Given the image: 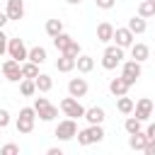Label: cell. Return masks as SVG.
Wrapping results in <instances>:
<instances>
[{
  "label": "cell",
  "instance_id": "2",
  "mask_svg": "<svg viewBox=\"0 0 155 155\" xmlns=\"http://www.w3.org/2000/svg\"><path fill=\"white\" fill-rule=\"evenodd\" d=\"M102 138H104L102 124H90L87 128L78 131V143H80V145H92V143H99Z\"/></svg>",
  "mask_w": 155,
  "mask_h": 155
},
{
  "label": "cell",
  "instance_id": "14",
  "mask_svg": "<svg viewBox=\"0 0 155 155\" xmlns=\"http://www.w3.org/2000/svg\"><path fill=\"white\" fill-rule=\"evenodd\" d=\"M131 58H133V61H138V63L148 61V58H150V48H148V44L133 41V44H131Z\"/></svg>",
  "mask_w": 155,
  "mask_h": 155
},
{
  "label": "cell",
  "instance_id": "10",
  "mask_svg": "<svg viewBox=\"0 0 155 155\" xmlns=\"http://www.w3.org/2000/svg\"><path fill=\"white\" fill-rule=\"evenodd\" d=\"M27 53H29V48L24 46V41L22 39H10L7 41V56L10 58H15V61H27Z\"/></svg>",
  "mask_w": 155,
  "mask_h": 155
},
{
  "label": "cell",
  "instance_id": "1",
  "mask_svg": "<svg viewBox=\"0 0 155 155\" xmlns=\"http://www.w3.org/2000/svg\"><path fill=\"white\" fill-rule=\"evenodd\" d=\"M124 63V48L121 46H107L104 48V53H102V68L104 70H114L116 65H121Z\"/></svg>",
  "mask_w": 155,
  "mask_h": 155
},
{
  "label": "cell",
  "instance_id": "17",
  "mask_svg": "<svg viewBox=\"0 0 155 155\" xmlns=\"http://www.w3.org/2000/svg\"><path fill=\"white\" fill-rule=\"evenodd\" d=\"M145 143H148V136H145V131L128 133V145H131V150H140V153H143Z\"/></svg>",
  "mask_w": 155,
  "mask_h": 155
},
{
  "label": "cell",
  "instance_id": "25",
  "mask_svg": "<svg viewBox=\"0 0 155 155\" xmlns=\"http://www.w3.org/2000/svg\"><path fill=\"white\" fill-rule=\"evenodd\" d=\"M138 15H140L143 19L155 17V0H140V5H138Z\"/></svg>",
  "mask_w": 155,
  "mask_h": 155
},
{
  "label": "cell",
  "instance_id": "33",
  "mask_svg": "<svg viewBox=\"0 0 155 155\" xmlns=\"http://www.w3.org/2000/svg\"><path fill=\"white\" fill-rule=\"evenodd\" d=\"M7 41H10V36H7V34L0 29V58L7 53Z\"/></svg>",
  "mask_w": 155,
  "mask_h": 155
},
{
  "label": "cell",
  "instance_id": "21",
  "mask_svg": "<svg viewBox=\"0 0 155 155\" xmlns=\"http://www.w3.org/2000/svg\"><path fill=\"white\" fill-rule=\"evenodd\" d=\"M75 68H78V73H92V68H94V58L80 53V56L75 58Z\"/></svg>",
  "mask_w": 155,
  "mask_h": 155
},
{
  "label": "cell",
  "instance_id": "39",
  "mask_svg": "<svg viewBox=\"0 0 155 155\" xmlns=\"http://www.w3.org/2000/svg\"><path fill=\"white\" fill-rule=\"evenodd\" d=\"M46 153H48V155H63V150H61V148H48Z\"/></svg>",
  "mask_w": 155,
  "mask_h": 155
},
{
  "label": "cell",
  "instance_id": "30",
  "mask_svg": "<svg viewBox=\"0 0 155 155\" xmlns=\"http://www.w3.org/2000/svg\"><path fill=\"white\" fill-rule=\"evenodd\" d=\"M140 126H143V121H140V119H136V116H128V119L124 121L126 133H136V131H140Z\"/></svg>",
  "mask_w": 155,
  "mask_h": 155
},
{
  "label": "cell",
  "instance_id": "26",
  "mask_svg": "<svg viewBox=\"0 0 155 155\" xmlns=\"http://www.w3.org/2000/svg\"><path fill=\"white\" fill-rule=\"evenodd\" d=\"M116 109H119L121 114H133V99L126 97V94L116 97Z\"/></svg>",
  "mask_w": 155,
  "mask_h": 155
},
{
  "label": "cell",
  "instance_id": "28",
  "mask_svg": "<svg viewBox=\"0 0 155 155\" xmlns=\"http://www.w3.org/2000/svg\"><path fill=\"white\" fill-rule=\"evenodd\" d=\"M39 75V65L36 63H31V61H22V78H36Z\"/></svg>",
  "mask_w": 155,
  "mask_h": 155
},
{
  "label": "cell",
  "instance_id": "40",
  "mask_svg": "<svg viewBox=\"0 0 155 155\" xmlns=\"http://www.w3.org/2000/svg\"><path fill=\"white\" fill-rule=\"evenodd\" d=\"M65 2H68V5H80L82 0H65Z\"/></svg>",
  "mask_w": 155,
  "mask_h": 155
},
{
  "label": "cell",
  "instance_id": "38",
  "mask_svg": "<svg viewBox=\"0 0 155 155\" xmlns=\"http://www.w3.org/2000/svg\"><path fill=\"white\" fill-rule=\"evenodd\" d=\"M7 22H10V19H7V12H0V29H2Z\"/></svg>",
  "mask_w": 155,
  "mask_h": 155
},
{
  "label": "cell",
  "instance_id": "22",
  "mask_svg": "<svg viewBox=\"0 0 155 155\" xmlns=\"http://www.w3.org/2000/svg\"><path fill=\"white\" fill-rule=\"evenodd\" d=\"M34 82H36V92H48V90L53 87V78L46 75V73H39V75L34 78Z\"/></svg>",
  "mask_w": 155,
  "mask_h": 155
},
{
  "label": "cell",
  "instance_id": "18",
  "mask_svg": "<svg viewBox=\"0 0 155 155\" xmlns=\"http://www.w3.org/2000/svg\"><path fill=\"white\" fill-rule=\"evenodd\" d=\"M82 119H87V124H102L107 119V114H104L102 107H90V109H85V116Z\"/></svg>",
  "mask_w": 155,
  "mask_h": 155
},
{
  "label": "cell",
  "instance_id": "23",
  "mask_svg": "<svg viewBox=\"0 0 155 155\" xmlns=\"http://www.w3.org/2000/svg\"><path fill=\"white\" fill-rule=\"evenodd\" d=\"M126 27H128L133 34H143V31L148 29V22H145L140 15H136V17H131V19H128V24H126Z\"/></svg>",
  "mask_w": 155,
  "mask_h": 155
},
{
  "label": "cell",
  "instance_id": "3",
  "mask_svg": "<svg viewBox=\"0 0 155 155\" xmlns=\"http://www.w3.org/2000/svg\"><path fill=\"white\" fill-rule=\"evenodd\" d=\"M34 121H36V111L34 107H22L19 116H17V133H31L34 131Z\"/></svg>",
  "mask_w": 155,
  "mask_h": 155
},
{
  "label": "cell",
  "instance_id": "13",
  "mask_svg": "<svg viewBox=\"0 0 155 155\" xmlns=\"http://www.w3.org/2000/svg\"><path fill=\"white\" fill-rule=\"evenodd\" d=\"M5 12H7V19H12V22L22 19L24 17V0H7Z\"/></svg>",
  "mask_w": 155,
  "mask_h": 155
},
{
  "label": "cell",
  "instance_id": "16",
  "mask_svg": "<svg viewBox=\"0 0 155 155\" xmlns=\"http://www.w3.org/2000/svg\"><path fill=\"white\" fill-rule=\"evenodd\" d=\"M73 68H75V56H70V53H61L58 61H56V70H58V73H70Z\"/></svg>",
  "mask_w": 155,
  "mask_h": 155
},
{
  "label": "cell",
  "instance_id": "29",
  "mask_svg": "<svg viewBox=\"0 0 155 155\" xmlns=\"http://www.w3.org/2000/svg\"><path fill=\"white\" fill-rule=\"evenodd\" d=\"M63 31V22L61 19H46V34L53 39L56 34H61Z\"/></svg>",
  "mask_w": 155,
  "mask_h": 155
},
{
  "label": "cell",
  "instance_id": "32",
  "mask_svg": "<svg viewBox=\"0 0 155 155\" xmlns=\"http://www.w3.org/2000/svg\"><path fill=\"white\" fill-rule=\"evenodd\" d=\"M63 53H70V56H75V58H78V56L82 53V48H80V44H78V41L73 39V41H70V46H68V48H65Z\"/></svg>",
  "mask_w": 155,
  "mask_h": 155
},
{
  "label": "cell",
  "instance_id": "15",
  "mask_svg": "<svg viewBox=\"0 0 155 155\" xmlns=\"http://www.w3.org/2000/svg\"><path fill=\"white\" fill-rule=\"evenodd\" d=\"M128 90H131V85L119 75V78H111L109 80V92L114 94V97H121V94H128Z\"/></svg>",
  "mask_w": 155,
  "mask_h": 155
},
{
  "label": "cell",
  "instance_id": "36",
  "mask_svg": "<svg viewBox=\"0 0 155 155\" xmlns=\"http://www.w3.org/2000/svg\"><path fill=\"white\" fill-rule=\"evenodd\" d=\"M143 153H145V155H155V138H148V143H145Z\"/></svg>",
  "mask_w": 155,
  "mask_h": 155
},
{
  "label": "cell",
  "instance_id": "27",
  "mask_svg": "<svg viewBox=\"0 0 155 155\" xmlns=\"http://www.w3.org/2000/svg\"><path fill=\"white\" fill-rule=\"evenodd\" d=\"M19 92H22L24 97H31V94L36 92V82H34L31 78H22V80H19Z\"/></svg>",
  "mask_w": 155,
  "mask_h": 155
},
{
  "label": "cell",
  "instance_id": "5",
  "mask_svg": "<svg viewBox=\"0 0 155 155\" xmlns=\"http://www.w3.org/2000/svg\"><path fill=\"white\" fill-rule=\"evenodd\" d=\"M61 111L65 114V116H70V119H82L85 116V107L80 104V99L78 97H65V99H61Z\"/></svg>",
  "mask_w": 155,
  "mask_h": 155
},
{
  "label": "cell",
  "instance_id": "19",
  "mask_svg": "<svg viewBox=\"0 0 155 155\" xmlns=\"http://www.w3.org/2000/svg\"><path fill=\"white\" fill-rule=\"evenodd\" d=\"M111 36H114V27H111L109 22H102V24H97V41H102V44H109V41H111Z\"/></svg>",
  "mask_w": 155,
  "mask_h": 155
},
{
  "label": "cell",
  "instance_id": "4",
  "mask_svg": "<svg viewBox=\"0 0 155 155\" xmlns=\"http://www.w3.org/2000/svg\"><path fill=\"white\" fill-rule=\"evenodd\" d=\"M34 111H36V116H39L41 121H53V119L58 116V107H53L46 97H36V102H34Z\"/></svg>",
  "mask_w": 155,
  "mask_h": 155
},
{
  "label": "cell",
  "instance_id": "31",
  "mask_svg": "<svg viewBox=\"0 0 155 155\" xmlns=\"http://www.w3.org/2000/svg\"><path fill=\"white\" fill-rule=\"evenodd\" d=\"M17 153H19V145H15V143H5L0 148V155H17Z\"/></svg>",
  "mask_w": 155,
  "mask_h": 155
},
{
  "label": "cell",
  "instance_id": "11",
  "mask_svg": "<svg viewBox=\"0 0 155 155\" xmlns=\"http://www.w3.org/2000/svg\"><path fill=\"white\" fill-rule=\"evenodd\" d=\"M153 102L148 99V97H143V99H138L136 104H133V114H136V119H140V121H148L150 116H153Z\"/></svg>",
  "mask_w": 155,
  "mask_h": 155
},
{
  "label": "cell",
  "instance_id": "6",
  "mask_svg": "<svg viewBox=\"0 0 155 155\" xmlns=\"http://www.w3.org/2000/svg\"><path fill=\"white\" fill-rule=\"evenodd\" d=\"M0 70H2V75H5L7 82H19V80H22V63L15 61V58H7V61L0 65Z\"/></svg>",
  "mask_w": 155,
  "mask_h": 155
},
{
  "label": "cell",
  "instance_id": "35",
  "mask_svg": "<svg viewBox=\"0 0 155 155\" xmlns=\"http://www.w3.org/2000/svg\"><path fill=\"white\" fill-rule=\"evenodd\" d=\"M94 2H97L99 10H111V7L116 5V0H94Z\"/></svg>",
  "mask_w": 155,
  "mask_h": 155
},
{
  "label": "cell",
  "instance_id": "34",
  "mask_svg": "<svg viewBox=\"0 0 155 155\" xmlns=\"http://www.w3.org/2000/svg\"><path fill=\"white\" fill-rule=\"evenodd\" d=\"M10 121H12V119H10V111H7V109H0V128H7Z\"/></svg>",
  "mask_w": 155,
  "mask_h": 155
},
{
  "label": "cell",
  "instance_id": "37",
  "mask_svg": "<svg viewBox=\"0 0 155 155\" xmlns=\"http://www.w3.org/2000/svg\"><path fill=\"white\" fill-rule=\"evenodd\" d=\"M145 136H148V138H155V124H150V126L145 128Z\"/></svg>",
  "mask_w": 155,
  "mask_h": 155
},
{
  "label": "cell",
  "instance_id": "20",
  "mask_svg": "<svg viewBox=\"0 0 155 155\" xmlns=\"http://www.w3.org/2000/svg\"><path fill=\"white\" fill-rule=\"evenodd\" d=\"M46 58H48V53H46L44 46H34V48H29V53H27V61H31V63H36V65L46 63Z\"/></svg>",
  "mask_w": 155,
  "mask_h": 155
},
{
  "label": "cell",
  "instance_id": "24",
  "mask_svg": "<svg viewBox=\"0 0 155 155\" xmlns=\"http://www.w3.org/2000/svg\"><path fill=\"white\" fill-rule=\"evenodd\" d=\"M70 41H73V36H70V34H65V31H61V34H56V36H53V46H56V51H58V53H63V51L70 46Z\"/></svg>",
  "mask_w": 155,
  "mask_h": 155
},
{
  "label": "cell",
  "instance_id": "7",
  "mask_svg": "<svg viewBox=\"0 0 155 155\" xmlns=\"http://www.w3.org/2000/svg\"><path fill=\"white\" fill-rule=\"evenodd\" d=\"M121 78L133 87V85L138 82V78H140V63L133 61V58H131V61H124V63H121Z\"/></svg>",
  "mask_w": 155,
  "mask_h": 155
},
{
  "label": "cell",
  "instance_id": "12",
  "mask_svg": "<svg viewBox=\"0 0 155 155\" xmlns=\"http://www.w3.org/2000/svg\"><path fill=\"white\" fill-rule=\"evenodd\" d=\"M87 90H90V85H87V80L85 78H70V82H68V94L70 97H85L87 94Z\"/></svg>",
  "mask_w": 155,
  "mask_h": 155
},
{
  "label": "cell",
  "instance_id": "9",
  "mask_svg": "<svg viewBox=\"0 0 155 155\" xmlns=\"http://www.w3.org/2000/svg\"><path fill=\"white\" fill-rule=\"evenodd\" d=\"M133 39H136V34H133L128 27H116V29H114V36H111V41H114L116 46H121V48H131Z\"/></svg>",
  "mask_w": 155,
  "mask_h": 155
},
{
  "label": "cell",
  "instance_id": "8",
  "mask_svg": "<svg viewBox=\"0 0 155 155\" xmlns=\"http://www.w3.org/2000/svg\"><path fill=\"white\" fill-rule=\"evenodd\" d=\"M78 136V124H75V119H63V121H58V126H56V138L58 140H70V138H75Z\"/></svg>",
  "mask_w": 155,
  "mask_h": 155
}]
</instances>
